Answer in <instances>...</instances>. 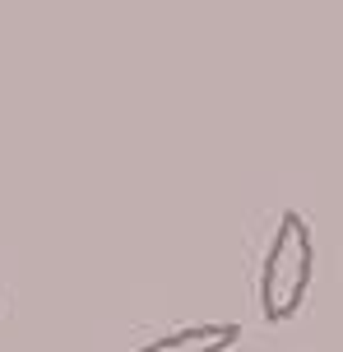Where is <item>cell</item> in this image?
Listing matches in <instances>:
<instances>
[{
  "label": "cell",
  "instance_id": "obj_1",
  "mask_svg": "<svg viewBox=\"0 0 343 352\" xmlns=\"http://www.w3.org/2000/svg\"><path fill=\"white\" fill-rule=\"evenodd\" d=\"M311 228L297 209H288L274 228V241L265 250V264H260V311L265 320L283 324L302 311V301L311 292Z\"/></svg>",
  "mask_w": 343,
  "mask_h": 352
},
{
  "label": "cell",
  "instance_id": "obj_2",
  "mask_svg": "<svg viewBox=\"0 0 343 352\" xmlns=\"http://www.w3.org/2000/svg\"><path fill=\"white\" fill-rule=\"evenodd\" d=\"M236 338H241V329H236L232 320H214V324H190V329L153 338L140 352H228Z\"/></svg>",
  "mask_w": 343,
  "mask_h": 352
}]
</instances>
